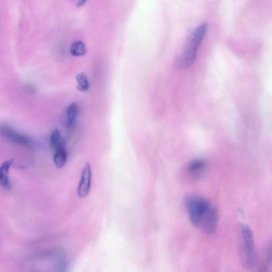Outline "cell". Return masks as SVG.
Segmentation results:
<instances>
[{
    "mask_svg": "<svg viewBox=\"0 0 272 272\" xmlns=\"http://www.w3.org/2000/svg\"><path fill=\"white\" fill-rule=\"evenodd\" d=\"M185 205L191 222L208 234L216 229L218 213L211 204L205 198L197 195H188Z\"/></svg>",
    "mask_w": 272,
    "mask_h": 272,
    "instance_id": "obj_1",
    "label": "cell"
},
{
    "mask_svg": "<svg viewBox=\"0 0 272 272\" xmlns=\"http://www.w3.org/2000/svg\"><path fill=\"white\" fill-rule=\"evenodd\" d=\"M207 27V23L204 22L189 34L183 53L176 61V66L179 69L188 68L195 62L199 47L205 35Z\"/></svg>",
    "mask_w": 272,
    "mask_h": 272,
    "instance_id": "obj_2",
    "label": "cell"
},
{
    "mask_svg": "<svg viewBox=\"0 0 272 272\" xmlns=\"http://www.w3.org/2000/svg\"><path fill=\"white\" fill-rule=\"evenodd\" d=\"M240 233L241 260L245 267H251L254 265L255 260L253 234L250 228L244 224L240 225Z\"/></svg>",
    "mask_w": 272,
    "mask_h": 272,
    "instance_id": "obj_3",
    "label": "cell"
},
{
    "mask_svg": "<svg viewBox=\"0 0 272 272\" xmlns=\"http://www.w3.org/2000/svg\"><path fill=\"white\" fill-rule=\"evenodd\" d=\"M0 134L5 138L21 146H29L32 144V140L30 137L8 125L0 126Z\"/></svg>",
    "mask_w": 272,
    "mask_h": 272,
    "instance_id": "obj_4",
    "label": "cell"
},
{
    "mask_svg": "<svg viewBox=\"0 0 272 272\" xmlns=\"http://www.w3.org/2000/svg\"><path fill=\"white\" fill-rule=\"evenodd\" d=\"M92 176L91 167L87 163L83 170L80 183L78 189V195L80 198H85L88 195L91 186Z\"/></svg>",
    "mask_w": 272,
    "mask_h": 272,
    "instance_id": "obj_5",
    "label": "cell"
},
{
    "mask_svg": "<svg viewBox=\"0 0 272 272\" xmlns=\"http://www.w3.org/2000/svg\"><path fill=\"white\" fill-rule=\"evenodd\" d=\"M14 161V159L8 160L0 166V186L7 190L10 189L11 188L9 174Z\"/></svg>",
    "mask_w": 272,
    "mask_h": 272,
    "instance_id": "obj_6",
    "label": "cell"
},
{
    "mask_svg": "<svg viewBox=\"0 0 272 272\" xmlns=\"http://www.w3.org/2000/svg\"><path fill=\"white\" fill-rule=\"evenodd\" d=\"M50 145L54 152L59 149L66 148L65 142L62 138L60 132L58 129L53 131L51 134Z\"/></svg>",
    "mask_w": 272,
    "mask_h": 272,
    "instance_id": "obj_7",
    "label": "cell"
},
{
    "mask_svg": "<svg viewBox=\"0 0 272 272\" xmlns=\"http://www.w3.org/2000/svg\"><path fill=\"white\" fill-rule=\"evenodd\" d=\"M80 108L76 103H73L67 109L68 125L69 128L73 127L76 123L78 115L79 114Z\"/></svg>",
    "mask_w": 272,
    "mask_h": 272,
    "instance_id": "obj_8",
    "label": "cell"
},
{
    "mask_svg": "<svg viewBox=\"0 0 272 272\" xmlns=\"http://www.w3.org/2000/svg\"><path fill=\"white\" fill-rule=\"evenodd\" d=\"M54 161L58 168L62 167L66 163L68 154L66 148L59 149L54 152Z\"/></svg>",
    "mask_w": 272,
    "mask_h": 272,
    "instance_id": "obj_9",
    "label": "cell"
},
{
    "mask_svg": "<svg viewBox=\"0 0 272 272\" xmlns=\"http://www.w3.org/2000/svg\"><path fill=\"white\" fill-rule=\"evenodd\" d=\"M87 53L86 45L82 41L74 42L70 47V53L74 57H82Z\"/></svg>",
    "mask_w": 272,
    "mask_h": 272,
    "instance_id": "obj_10",
    "label": "cell"
},
{
    "mask_svg": "<svg viewBox=\"0 0 272 272\" xmlns=\"http://www.w3.org/2000/svg\"><path fill=\"white\" fill-rule=\"evenodd\" d=\"M77 89L80 92L87 91L89 88V84L87 76L83 72L77 74L76 77Z\"/></svg>",
    "mask_w": 272,
    "mask_h": 272,
    "instance_id": "obj_11",
    "label": "cell"
},
{
    "mask_svg": "<svg viewBox=\"0 0 272 272\" xmlns=\"http://www.w3.org/2000/svg\"><path fill=\"white\" fill-rule=\"evenodd\" d=\"M205 165V162L203 160H196L191 161L188 166L189 171L194 172L203 169Z\"/></svg>",
    "mask_w": 272,
    "mask_h": 272,
    "instance_id": "obj_12",
    "label": "cell"
},
{
    "mask_svg": "<svg viewBox=\"0 0 272 272\" xmlns=\"http://www.w3.org/2000/svg\"><path fill=\"white\" fill-rule=\"evenodd\" d=\"M86 3V1H81V2H79V3H78L77 4V7H81L82 6H83L84 5V4H85Z\"/></svg>",
    "mask_w": 272,
    "mask_h": 272,
    "instance_id": "obj_13",
    "label": "cell"
}]
</instances>
